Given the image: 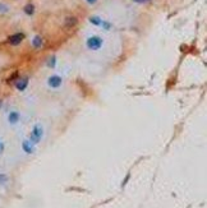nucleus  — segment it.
<instances>
[{
	"label": "nucleus",
	"instance_id": "obj_1",
	"mask_svg": "<svg viewBox=\"0 0 207 208\" xmlns=\"http://www.w3.org/2000/svg\"><path fill=\"white\" fill-rule=\"evenodd\" d=\"M44 137H45V128L41 124H35L32 130H31V133H30L28 139L33 144L37 146V144L41 143V140L44 139Z\"/></svg>",
	"mask_w": 207,
	"mask_h": 208
},
{
	"label": "nucleus",
	"instance_id": "obj_20",
	"mask_svg": "<svg viewBox=\"0 0 207 208\" xmlns=\"http://www.w3.org/2000/svg\"><path fill=\"white\" fill-rule=\"evenodd\" d=\"M87 3H88V4H95V3L97 1V0H86Z\"/></svg>",
	"mask_w": 207,
	"mask_h": 208
},
{
	"label": "nucleus",
	"instance_id": "obj_10",
	"mask_svg": "<svg viewBox=\"0 0 207 208\" xmlns=\"http://www.w3.org/2000/svg\"><path fill=\"white\" fill-rule=\"evenodd\" d=\"M23 10H24V13L27 14V16H32V14L35 13V5L33 4H26L24 5V8H23Z\"/></svg>",
	"mask_w": 207,
	"mask_h": 208
},
{
	"label": "nucleus",
	"instance_id": "obj_3",
	"mask_svg": "<svg viewBox=\"0 0 207 208\" xmlns=\"http://www.w3.org/2000/svg\"><path fill=\"white\" fill-rule=\"evenodd\" d=\"M61 84H63V78L59 74H52V75L47 78V86L51 90H58V88L61 87Z\"/></svg>",
	"mask_w": 207,
	"mask_h": 208
},
{
	"label": "nucleus",
	"instance_id": "obj_6",
	"mask_svg": "<svg viewBox=\"0 0 207 208\" xmlns=\"http://www.w3.org/2000/svg\"><path fill=\"white\" fill-rule=\"evenodd\" d=\"M28 83H30L28 77H23V78H18V79L16 80L14 87H16L18 91H20V92H23V91L26 90L27 87H28Z\"/></svg>",
	"mask_w": 207,
	"mask_h": 208
},
{
	"label": "nucleus",
	"instance_id": "obj_11",
	"mask_svg": "<svg viewBox=\"0 0 207 208\" xmlns=\"http://www.w3.org/2000/svg\"><path fill=\"white\" fill-rule=\"evenodd\" d=\"M90 22L93 24V26H97V27H101V23H102V19L97 16H93L90 18Z\"/></svg>",
	"mask_w": 207,
	"mask_h": 208
},
{
	"label": "nucleus",
	"instance_id": "obj_7",
	"mask_svg": "<svg viewBox=\"0 0 207 208\" xmlns=\"http://www.w3.org/2000/svg\"><path fill=\"white\" fill-rule=\"evenodd\" d=\"M20 120V114L18 111H16V110H13V111H10L9 114H8V123L10 125H16V124H18Z\"/></svg>",
	"mask_w": 207,
	"mask_h": 208
},
{
	"label": "nucleus",
	"instance_id": "obj_13",
	"mask_svg": "<svg viewBox=\"0 0 207 208\" xmlns=\"http://www.w3.org/2000/svg\"><path fill=\"white\" fill-rule=\"evenodd\" d=\"M55 65H57V56H50V59L47 60V66L49 68H55Z\"/></svg>",
	"mask_w": 207,
	"mask_h": 208
},
{
	"label": "nucleus",
	"instance_id": "obj_2",
	"mask_svg": "<svg viewBox=\"0 0 207 208\" xmlns=\"http://www.w3.org/2000/svg\"><path fill=\"white\" fill-rule=\"evenodd\" d=\"M104 45V40L101 36H97V35H95V36H91L86 40V46L88 50L91 51H97L100 50L101 47H102Z\"/></svg>",
	"mask_w": 207,
	"mask_h": 208
},
{
	"label": "nucleus",
	"instance_id": "obj_19",
	"mask_svg": "<svg viewBox=\"0 0 207 208\" xmlns=\"http://www.w3.org/2000/svg\"><path fill=\"white\" fill-rule=\"evenodd\" d=\"M129 178H131V175H127V176H125V179H124V181H123V186H125V184H127V181H128V179Z\"/></svg>",
	"mask_w": 207,
	"mask_h": 208
},
{
	"label": "nucleus",
	"instance_id": "obj_8",
	"mask_svg": "<svg viewBox=\"0 0 207 208\" xmlns=\"http://www.w3.org/2000/svg\"><path fill=\"white\" fill-rule=\"evenodd\" d=\"M77 23H78V19H77L76 17L71 16V17H68V18L65 19L64 26H65L66 28H73V27H76V26H77Z\"/></svg>",
	"mask_w": 207,
	"mask_h": 208
},
{
	"label": "nucleus",
	"instance_id": "obj_17",
	"mask_svg": "<svg viewBox=\"0 0 207 208\" xmlns=\"http://www.w3.org/2000/svg\"><path fill=\"white\" fill-rule=\"evenodd\" d=\"M4 149H5V144H4V142H3L1 139H0V154L4 152Z\"/></svg>",
	"mask_w": 207,
	"mask_h": 208
},
{
	"label": "nucleus",
	"instance_id": "obj_18",
	"mask_svg": "<svg viewBox=\"0 0 207 208\" xmlns=\"http://www.w3.org/2000/svg\"><path fill=\"white\" fill-rule=\"evenodd\" d=\"M132 1L137 3V4H145V3H148V1H151V0H132Z\"/></svg>",
	"mask_w": 207,
	"mask_h": 208
},
{
	"label": "nucleus",
	"instance_id": "obj_12",
	"mask_svg": "<svg viewBox=\"0 0 207 208\" xmlns=\"http://www.w3.org/2000/svg\"><path fill=\"white\" fill-rule=\"evenodd\" d=\"M9 181L8 175L4 174V172H0V185H6Z\"/></svg>",
	"mask_w": 207,
	"mask_h": 208
},
{
	"label": "nucleus",
	"instance_id": "obj_15",
	"mask_svg": "<svg viewBox=\"0 0 207 208\" xmlns=\"http://www.w3.org/2000/svg\"><path fill=\"white\" fill-rule=\"evenodd\" d=\"M101 27H102L104 30H110V28H111V23H109L107 20H102V23H101Z\"/></svg>",
	"mask_w": 207,
	"mask_h": 208
},
{
	"label": "nucleus",
	"instance_id": "obj_14",
	"mask_svg": "<svg viewBox=\"0 0 207 208\" xmlns=\"http://www.w3.org/2000/svg\"><path fill=\"white\" fill-rule=\"evenodd\" d=\"M17 78H18V72H14L13 74H10V77L8 79H6V82L8 83H12L13 80H17Z\"/></svg>",
	"mask_w": 207,
	"mask_h": 208
},
{
	"label": "nucleus",
	"instance_id": "obj_16",
	"mask_svg": "<svg viewBox=\"0 0 207 208\" xmlns=\"http://www.w3.org/2000/svg\"><path fill=\"white\" fill-rule=\"evenodd\" d=\"M0 12H1V13H6V12H8V6H6L5 4H0Z\"/></svg>",
	"mask_w": 207,
	"mask_h": 208
},
{
	"label": "nucleus",
	"instance_id": "obj_9",
	"mask_svg": "<svg viewBox=\"0 0 207 208\" xmlns=\"http://www.w3.org/2000/svg\"><path fill=\"white\" fill-rule=\"evenodd\" d=\"M42 45H44L42 37H41L40 35H36V36L32 38V46L35 49H40V47H42Z\"/></svg>",
	"mask_w": 207,
	"mask_h": 208
},
{
	"label": "nucleus",
	"instance_id": "obj_5",
	"mask_svg": "<svg viewBox=\"0 0 207 208\" xmlns=\"http://www.w3.org/2000/svg\"><path fill=\"white\" fill-rule=\"evenodd\" d=\"M23 40H24V33H22V32L14 33V35H12V36L8 37V42L12 45V46H17V45H19Z\"/></svg>",
	"mask_w": 207,
	"mask_h": 208
},
{
	"label": "nucleus",
	"instance_id": "obj_4",
	"mask_svg": "<svg viewBox=\"0 0 207 208\" xmlns=\"http://www.w3.org/2000/svg\"><path fill=\"white\" fill-rule=\"evenodd\" d=\"M20 147H22V151L26 154H33L36 152V144H33L31 142L30 139H24L22 140V144H20Z\"/></svg>",
	"mask_w": 207,
	"mask_h": 208
},
{
	"label": "nucleus",
	"instance_id": "obj_21",
	"mask_svg": "<svg viewBox=\"0 0 207 208\" xmlns=\"http://www.w3.org/2000/svg\"><path fill=\"white\" fill-rule=\"evenodd\" d=\"M1 105H3V101H1V100H0V107H1Z\"/></svg>",
	"mask_w": 207,
	"mask_h": 208
}]
</instances>
